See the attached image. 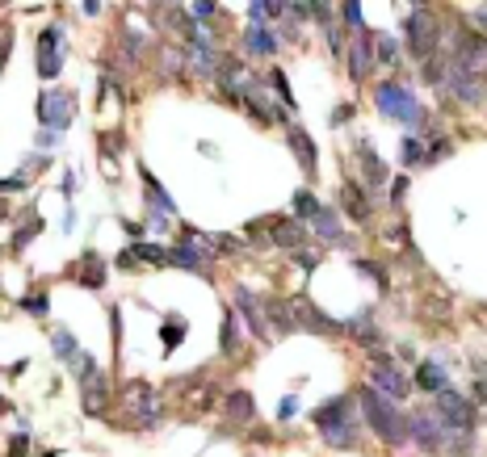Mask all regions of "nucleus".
<instances>
[{
	"instance_id": "f257e3e1",
	"label": "nucleus",
	"mask_w": 487,
	"mask_h": 457,
	"mask_svg": "<svg viewBox=\"0 0 487 457\" xmlns=\"http://www.w3.org/2000/svg\"><path fill=\"white\" fill-rule=\"evenodd\" d=\"M311 419H315V428L323 432V441H328L332 449H357L353 399H349V395H336V399H328L323 407H315V412H311Z\"/></svg>"
},
{
	"instance_id": "f03ea898",
	"label": "nucleus",
	"mask_w": 487,
	"mask_h": 457,
	"mask_svg": "<svg viewBox=\"0 0 487 457\" xmlns=\"http://www.w3.org/2000/svg\"><path fill=\"white\" fill-rule=\"evenodd\" d=\"M361 412L370 419V428H374L391 449H399V445L407 441V412H399L387 395H378V390L365 386V390H361Z\"/></svg>"
},
{
	"instance_id": "7ed1b4c3",
	"label": "nucleus",
	"mask_w": 487,
	"mask_h": 457,
	"mask_svg": "<svg viewBox=\"0 0 487 457\" xmlns=\"http://www.w3.org/2000/svg\"><path fill=\"white\" fill-rule=\"evenodd\" d=\"M403 30H407V46H412V59H429L437 43H441V30H437V17H433V9H424V4H416L407 17H403Z\"/></svg>"
},
{
	"instance_id": "20e7f679",
	"label": "nucleus",
	"mask_w": 487,
	"mask_h": 457,
	"mask_svg": "<svg viewBox=\"0 0 487 457\" xmlns=\"http://www.w3.org/2000/svg\"><path fill=\"white\" fill-rule=\"evenodd\" d=\"M374 101H378V109H382L387 118H399V122H407V126H420V122H424V109L412 101V89L399 84V80H382L378 92H374Z\"/></svg>"
},
{
	"instance_id": "39448f33",
	"label": "nucleus",
	"mask_w": 487,
	"mask_h": 457,
	"mask_svg": "<svg viewBox=\"0 0 487 457\" xmlns=\"http://www.w3.org/2000/svg\"><path fill=\"white\" fill-rule=\"evenodd\" d=\"M72 114H76V97L68 89H46L38 92V122H43L46 131H68V122H72Z\"/></svg>"
},
{
	"instance_id": "423d86ee",
	"label": "nucleus",
	"mask_w": 487,
	"mask_h": 457,
	"mask_svg": "<svg viewBox=\"0 0 487 457\" xmlns=\"http://www.w3.org/2000/svg\"><path fill=\"white\" fill-rule=\"evenodd\" d=\"M407 436L424 449V453H437L445 449V428L437 412H407Z\"/></svg>"
},
{
	"instance_id": "0eeeda50",
	"label": "nucleus",
	"mask_w": 487,
	"mask_h": 457,
	"mask_svg": "<svg viewBox=\"0 0 487 457\" xmlns=\"http://www.w3.org/2000/svg\"><path fill=\"white\" fill-rule=\"evenodd\" d=\"M462 72H471V76H483L487 72V38L483 34H458L454 38V55H449Z\"/></svg>"
},
{
	"instance_id": "6e6552de",
	"label": "nucleus",
	"mask_w": 487,
	"mask_h": 457,
	"mask_svg": "<svg viewBox=\"0 0 487 457\" xmlns=\"http://www.w3.org/2000/svg\"><path fill=\"white\" fill-rule=\"evenodd\" d=\"M441 80H445V89L454 92L458 101H466V105H483V101H487V89H483V80H479V76H471V72H462V67H458L454 59L445 63Z\"/></svg>"
},
{
	"instance_id": "1a4fd4ad",
	"label": "nucleus",
	"mask_w": 487,
	"mask_h": 457,
	"mask_svg": "<svg viewBox=\"0 0 487 457\" xmlns=\"http://www.w3.org/2000/svg\"><path fill=\"white\" fill-rule=\"evenodd\" d=\"M122 407H127V415H139V419H147V424H156V419H160L156 390H151L147 382H131V386L122 390Z\"/></svg>"
},
{
	"instance_id": "9d476101",
	"label": "nucleus",
	"mask_w": 487,
	"mask_h": 457,
	"mask_svg": "<svg viewBox=\"0 0 487 457\" xmlns=\"http://www.w3.org/2000/svg\"><path fill=\"white\" fill-rule=\"evenodd\" d=\"M80 399H85V412H89V415H101V412H105V403H109V382H105V373H101L97 365L85 369Z\"/></svg>"
},
{
	"instance_id": "9b49d317",
	"label": "nucleus",
	"mask_w": 487,
	"mask_h": 457,
	"mask_svg": "<svg viewBox=\"0 0 487 457\" xmlns=\"http://www.w3.org/2000/svg\"><path fill=\"white\" fill-rule=\"evenodd\" d=\"M59 67H63V34L50 26V30H43V38H38V72H43L46 80H55Z\"/></svg>"
},
{
	"instance_id": "f8f14e48",
	"label": "nucleus",
	"mask_w": 487,
	"mask_h": 457,
	"mask_svg": "<svg viewBox=\"0 0 487 457\" xmlns=\"http://www.w3.org/2000/svg\"><path fill=\"white\" fill-rule=\"evenodd\" d=\"M290 311H294V323H303V327L319 331V336H336V331H341V323H332L315 302H307V298H290Z\"/></svg>"
},
{
	"instance_id": "ddd939ff",
	"label": "nucleus",
	"mask_w": 487,
	"mask_h": 457,
	"mask_svg": "<svg viewBox=\"0 0 487 457\" xmlns=\"http://www.w3.org/2000/svg\"><path fill=\"white\" fill-rule=\"evenodd\" d=\"M370 390H378V395H387L391 403L407 395V382H403V373L395 365H374L370 369Z\"/></svg>"
},
{
	"instance_id": "4468645a",
	"label": "nucleus",
	"mask_w": 487,
	"mask_h": 457,
	"mask_svg": "<svg viewBox=\"0 0 487 457\" xmlns=\"http://www.w3.org/2000/svg\"><path fill=\"white\" fill-rule=\"evenodd\" d=\"M345 50H349V72H353V80H365V76H370V63H374V38H370V34H357Z\"/></svg>"
},
{
	"instance_id": "2eb2a0df",
	"label": "nucleus",
	"mask_w": 487,
	"mask_h": 457,
	"mask_svg": "<svg viewBox=\"0 0 487 457\" xmlns=\"http://www.w3.org/2000/svg\"><path fill=\"white\" fill-rule=\"evenodd\" d=\"M341 202H345V210H349V219H353V223H361V227L370 223V214H374V210H370V197L361 193V185H357V181L341 185Z\"/></svg>"
},
{
	"instance_id": "dca6fc26",
	"label": "nucleus",
	"mask_w": 487,
	"mask_h": 457,
	"mask_svg": "<svg viewBox=\"0 0 487 457\" xmlns=\"http://www.w3.org/2000/svg\"><path fill=\"white\" fill-rule=\"evenodd\" d=\"M357 164H361V177H365L370 189H382V185L391 181V177H387V164H382V160H378L365 143H357Z\"/></svg>"
},
{
	"instance_id": "f3484780",
	"label": "nucleus",
	"mask_w": 487,
	"mask_h": 457,
	"mask_svg": "<svg viewBox=\"0 0 487 457\" xmlns=\"http://www.w3.org/2000/svg\"><path fill=\"white\" fill-rule=\"evenodd\" d=\"M235 307L244 311L240 319H244V323H248V327H252V336H257V340H265L269 331H265V323H261V302H257V294L240 285V290H235Z\"/></svg>"
},
{
	"instance_id": "a211bd4d",
	"label": "nucleus",
	"mask_w": 487,
	"mask_h": 457,
	"mask_svg": "<svg viewBox=\"0 0 487 457\" xmlns=\"http://www.w3.org/2000/svg\"><path fill=\"white\" fill-rule=\"evenodd\" d=\"M290 147H294L299 168H303L307 177H315V143H311V135L303 131V126H290Z\"/></svg>"
},
{
	"instance_id": "6ab92c4d",
	"label": "nucleus",
	"mask_w": 487,
	"mask_h": 457,
	"mask_svg": "<svg viewBox=\"0 0 487 457\" xmlns=\"http://www.w3.org/2000/svg\"><path fill=\"white\" fill-rule=\"evenodd\" d=\"M72 273H76L80 285H89V290L105 285V265H101V256H97V252H85V256H80V265H76Z\"/></svg>"
},
{
	"instance_id": "aec40b11",
	"label": "nucleus",
	"mask_w": 487,
	"mask_h": 457,
	"mask_svg": "<svg viewBox=\"0 0 487 457\" xmlns=\"http://www.w3.org/2000/svg\"><path fill=\"white\" fill-rule=\"evenodd\" d=\"M168 265H181V269H193V273H202L206 269V256L189 243V239H181L177 248H168Z\"/></svg>"
},
{
	"instance_id": "412c9836",
	"label": "nucleus",
	"mask_w": 487,
	"mask_h": 457,
	"mask_svg": "<svg viewBox=\"0 0 487 457\" xmlns=\"http://www.w3.org/2000/svg\"><path fill=\"white\" fill-rule=\"evenodd\" d=\"M252 415H257V403H252L248 390H231V395H227V419H231V424H248Z\"/></svg>"
},
{
	"instance_id": "4be33fe9",
	"label": "nucleus",
	"mask_w": 487,
	"mask_h": 457,
	"mask_svg": "<svg viewBox=\"0 0 487 457\" xmlns=\"http://www.w3.org/2000/svg\"><path fill=\"white\" fill-rule=\"evenodd\" d=\"M265 315H269V323H273L282 336L299 327V323H294V315H290V302H282V298H265Z\"/></svg>"
},
{
	"instance_id": "5701e85b",
	"label": "nucleus",
	"mask_w": 487,
	"mask_h": 457,
	"mask_svg": "<svg viewBox=\"0 0 487 457\" xmlns=\"http://www.w3.org/2000/svg\"><path fill=\"white\" fill-rule=\"evenodd\" d=\"M244 46H248L252 55H273L282 43H277V34H273V30H265V26H252V30H248V38H244Z\"/></svg>"
},
{
	"instance_id": "b1692460",
	"label": "nucleus",
	"mask_w": 487,
	"mask_h": 457,
	"mask_svg": "<svg viewBox=\"0 0 487 457\" xmlns=\"http://www.w3.org/2000/svg\"><path fill=\"white\" fill-rule=\"evenodd\" d=\"M416 386H420V390H437V395H441V390H445L441 361H424V365L416 369Z\"/></svg>"
},
{
	"instance_id": "393cba45",
	"label": "nucleus",
	"mask_w": 487,
	"mask_h": 457,
	"mask_svg": "<svg viewBox=\"0 0 487 457\" xmlns=\"http://www.w3.org/2000/svg\"><path fill=\"white\" fill-rule=\"evenodd\" d=\"M299 239H303V231L294 227V223H286V219H269V243L299 248Z\"/></svg>"
},
{
	"instance_id": "a878e982",
	"label": "nucleus",
	"mask_w": 487,
	"mask_h": 457,
	"mask_svg": "<svg viewBox=\"0 0 487 457\" xmlns=\"http://www.w3.org/2000/svg\"><path fill=\"white\" fill-rule=\"evenodd\" d=\"M143 193H147V197H151V206H156V210H160V214H177V206H173V202H168V193H164V189H160V181H156V177H151V172H143Z\"/></svg>"
},
{
	"instance_id": "bb28decb",
	"label": "nucleus",
	"mask_w": 487,
	"mask_h": 457,
	"mask_svg": "<svg viewBox=\"0 0 487 457\" xmlns=\"http://www.w3.org/2000/svg\"><path fill=\"white\" fill-rule=\"evenodd\" d=\"M323 206L311 197V189H299L294 193V219H303V223H315V214H319Z\"/></svg>"
},
{
	"instance_id": "cd10ccee",
	"label": "nucleus",
	"mask_w": 487,
	"mask_h": 457,
	"mask_svg": "<svg viewBox=\"0 0 487 457\" xmlns=\"http://www.w3.org/2000/svg\"><path fill=\"white\" fill-rule=\"evenodd\" d=\"M311 227H315L319 239H341V223H336V214H332V210H319Z\"/></svg>"
},
{
	"instance_id": "c85d7f7f",
	"label": "nucleus",
	"mask_w": 487,
	"mask_h": 457,
	"mask_svg": "<svg viewBox=\"0 0 487 457\" xmlns=\"http://www.w3.org/2000/svg\"><path fill=\"white\" fill-rule=\"evenodd\" d=\"M55 353H59L63 361H76V357H80V344L72 340V331H55Z\"/></svg>"
},
{
	"instance_id": "c756f323",
	"label": "nucleus",
	"mask_w": 487,
	"mask_h": 457,
	"mask_svg": "<svg viewBox=\"0 0 487 457\" xmlns=\"http://www.w3.org/2000/svg\"><path fill=\"white\" fill-rule=\"evenodd\" d=\"M399 155H403V164H424V160H429V151H424V143H420V138H403V151H399Z\"/></svg>"
},
{
	"instance_id": "7c9ffc66",
	"label": "nucleus",
	"mask_w": 487,
	"mask_h": 457,
	"mask_svg": "<svg viewBox=\"0 0 487 457\" xmlns=\"http://www.w3.org/2000/svg\"><path fill=\"white\" fill-rule=\"evenodd\" d=\"M131 252L139 256V260H147V265H168V252L156 248V243H134Z\"/></svg>"
},
{
	"instance_id": "2f4dec72",
	"label": "nucleus",
	"mask_w": 487,
	"mask_h": 457,
	"mask_svg": "<svg viewBox=\"0 0 487 457\" xmlns=\"http://www.w3.org/2000/svg\"><path fill=\"white\" fill-rule=\"evenodd\" d=\"M269 89L286 101V114L294 109V97H290V84H286V72H277V67H273V72H269Z\"/></svg>"
},
{
	"instance_id": "473e14b6",
	"label": "nucleus",
	"mask_w": 487,
	"mask_h": 457,
	"mask_svg": "<svg viewBox=\"0 0 487 457\" xmlns=\"http://www.w3.org/2000/svg\"><path fill=\"white\" fill-rule=\"evenodd\" d=\"M38 231H43V219H30L26 227H21L17 235H13V252H21V248H26V243H30V239H34Z\"/></svg>"
},
{
	"instance_id": "72a5a7b5",
	"label": "nucleus",
	"mask_w": 487,
	"mask_h": 457,
	"mask_svg": "<svg viewBox=\"0 0 487 457\" xmlns=\"http://www.w3.org/2000/svg\"><path fill=\"white\" fill-rule=\"evenodd\" d=\"M374 59H382V63H391V59H395V38H387V34H378V38H374Z\"/></svg>"
},
{
	"instance_id": "f704fd0d",
	"label": "nucleus",
	"mask_w": 487,
	"mask_h": 457,
	"mask_svg": "<svg viewBox=\"0 0 487 457\" xmlns=\"http://www.w3.org/2000/svg\"><path fill=\"white\" fill-rule=\"evenodd\" d=\"M357 269H361L365 277H374L378 290H387V269H382V265H374V260H357Z\"/></svg>"
},
{
	"instance_id": "c9c22d12",
	"label": "nucleus",
	"mask_w": 487,
	"mask_h": 457,
	"mask_svg": "<svg viewBox=\"0 0 487 457\" xmlns=\"http://www.w3.org/2000/svg\"><path fill=\"white\" fill-rule=\"evenodd\" d=\"M181 340H185V323H164V344L177 348Z\"/></svg>"
},
{
	"instance_id": "e433bc0d",
	"label": "nucleus",
	"mask_w": 487,
	"mask_h": 457,
	"mask_svg": "<svg viewBox=\"0 0 487 457\" xmlns=\"http://www.w3.org/2000/svg\"><path fill=\"white\" fill-rule=\"evenodd\" d=\"M215 13H219V9H215V4H189V17H193V21H198V26H206V21H210V17H215Z\"/></svg>"
},
{
	"instance_id": "4c0bfd02",
	"label": "nucleus",
	"mask_w": 487,
	"mask_h": 457,
	"mask_svg": "<svg viewBox=\"0 0 487 457\" xmlns=\"http://www.w3.org/2000/svg\"><path fill=\"white\" fill-rule=\"evenodd\" d=\"M341 17L353 26V30H361V4L357 0H349V4H341Z\"/></svg>"
},
{
	"instance_id": "58836bf2",
	"label": "nucleus",
	"mask_w": 487,
	"mask_h": 457,
	"mask_svg": "<svg viewBox=\"0 0 487 457\" xmlns=\"http://www.w3.org/2000/svg\"><path fill=\"white\" fill-rule=\"evenodd\" d=\"M223 353H235V315H227L223 323Z\"/></svg>"
},
{
	"instance_id": "ea45409f",
	"label": "nucleus",
	"mask_w": 487,
	"mask_h": 457,
	"mask_svg": "<svg viewBox=\"0 0 487 457\" xmlns=\"http://www.w3.org/2000/svg\"><path fill=\"white\" fill-rule=\"evenodd\" d=\"M164 67H168V72H181V67H185V55L173 50V46H164Z\"/></svg>"
},
{
	"instance_id": "a19ab883",
	"label": "nucleus",
	"mask_w": 487,
	"mask_h": 457,
	"mask_svg": "<svg viewBox=\"0 0 487 457\" xmlns=\"http://www.w3.org/2000/svg\"><path fill=\"white\" fill-rule=\"evenodd\" d=\"M26 177H0V193H21V189H26Z\"/></svg>"
},
{
	"instance_id": "79ce46f5",
	"label": "nucleus",
	"mask_w": 487,
	"mask_h": 457,
	"mask_svg": "<svg viewBox=\"0 0 487 457\" xmlns=\"http://www.w3.org/2000/svg\"><path fill=\"white\" fill-rule=\"evenodd\" d=\"M21 307H26V311H34V315H46V298H38V294L21 298Z\"/></svg>"
},
{
	"instance_id": "37998d69",
	"label": "nucleus",
	"mask_w": 487,
	"mask_h": 457,
	"mask_svg": "<svg viewBox=\"0 0 487 457\" xmlns=\"http://www.w3.org/2000/svg\"><path fill=\"white\" fill-rule=\"evenodd\" d=\"M353 118V105H336L332 109V126H341V122H349Z\"/></svg>"
},
{
	"instance_id": "c03bdc74",
	"label": "nucleus",
	"mask_w": 487,
	"mask_h": 457,
	"mask_svg": "<svg viewBox=\"0 0 487 457\" xmlns=\"http://www.w3.org/2000/svg\"><path fill=\"white\" fill-rule=\"evenodd\" d=\"M9 457H26V436H13V445H9Z\"/></svg>"
},
{
	"instance_id": "a18cd8bd",
	"label": "nucleus",
	"mask_w": 487,
	"mask_h": 457,
	"mask_svg": "<svg viewBox=\"0 0 487 457\" xmlns=\"http://www.w3.org/2000/svg\"><path fill=\"white\" fill-rule=\"evenodd\" d=\"M277 419H294V399H282V415Z\"/></svg>"
},
{
	"instance_id": "49530a36",
	"label": "nucleus",
	"mask_w": 487,
	"mask_h": 457,
	"mask_svg": "<svg viewBox=\"0 0 487 457\" xmlns=\"http://www.w3.org/2000/svg\"><path fill=\"white\" fill-rule=\"evenodd\" d=\"M55 138H59L55 131H43V135H38V147H55Z\"/></svg>"
},
{
	"instance_id": "de8ad7c7",
	"label": "nucleus",
	"mask_w": 487,
	"mask_h": 457,
	"mask_svg": "<svg viewBox=\"0 0 487 457\" xmlns=\"http://www.w3.org/2000/svg\"><path fill=\"white\" fill-rule=\"evenodd\" d=\"M475 21H483L487 26V9H475Z\"/></svg>"
},
{
	"instance_id": "09e8293b",
	"label": "nucleus",
	"mask_w": 487,
	"mask_h": 457,
	"mask_svg": "<svg viewBox=\"0 0 487 457\" xmlns=\"http://www.w3.org/2000/svg\"><path fill=\"white\" fill-rule=\"evenodd\" d=\"M4 210H9V206H4V202H0V219H4Z\"/></svg>"
},
{
	"instance_id": "8fccbe9b",
	"label": "nucleus",
	"mask_w": 487,
	"mask_h": 457,
	"mask_svg": "<svg viewBox=\"0 0 487 457\" xmlns=\"http://www.w3.org/2000/svg\"><path fill=\"white\" fill-rule=\"evenodd\" d=\"M483 80H487V72H483Z\"/></svg>"
}]
</instances>
